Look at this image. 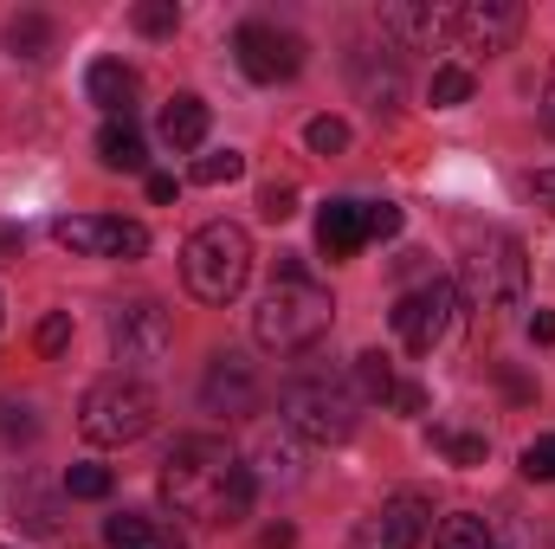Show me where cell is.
Segmentation results:
<instances>
[{"instance_id":"cell-1","label":"cell","mask_w":555,"mask_h":549,"mask_svg":"<svg viewBox=\"0 0 555 549\" xmlns=\"http://www.w3.org/2000/svg\"><path fill=\"white\" fill-rule=\"evenodd\" d=\"M253 465L233 459V446L220 433H181L162 459V498L175 518H194V524H240L253 511Z\"/></svg>"},{"instance_id":"cell-2","label":"cell","mask_w":555,"mask_h":549,"mask_svg":"<svg viewBox=\"0 0 555 549\" xmlns=\"http://www.w3.org/2000/svg\"><path fill=\"white\" fill-rule=\"evenodd\" d=\"M330 317H336L330 284H317V278L304 272V259H284L272 278V291L253 310V336L272 356H297V349H317L330 336Z\"/></svg>"},{"instance_id":"cell-3","label":"cell","mask_w":555,"mask_h":549,"mask_svg":"<svg viewBox=\"0 0 555 549\" xmlns=\"http://www.w3.org/2000/svg\"><path fill=\"white\" fill-rule=\"evenodd\" d=\"M181 278H188V291H194L201 304H233V297L246 291V278H253V240H246V227L207 220V227L181 246Z\"/></svg>"},{"instance_id":"cell-4","label":"cell","mask_w":555,"mask_h":549,"mask_svg":"<svg viewBox=\"0 0 555 549\" xmlns=\"http://www.w3.org/2000/svg\"><path fill=\"white\" fill-rule=\"evenodd\" d=\"M278 420L310 446H343L362 420V395L336 375H291L278 395Z\"/></svg>"},{"instance_id":"cell-5","label":"cell","mask_w":555,"mask_h":549,"mask_svg":"<svg viewBox=\"0 0 555 549\" xmlns=\"http://www.w3.org/2000/svg\"><path fill=\"white\" fill-rule=\"evenodd\" d=\"M524 284H530L524 240H517V233H491V240L465 259V304H472V323H478V330L504 323V310L524 304Z\"/></svg>"},{"instance_id":"cell-6","label":"cell","mask_w":555,"mask_h":549,"mask_svg":"<svg viewBox=\"0 0 555 549\" xmlns=\"http://www.w3.org/2000/svg\"><path fill=\"white\" fill-rule=\"evenodd\" d=\"M149 426H155V395L137 375H104L78 401V433L91 446H137Z\"/></svg>"},{"instance_id":"cell-7","label":"cell","mask_w":555,"mask_h":549,"mask_svg":"<svg viewBox=\"0 0 555 549\" xmlns=\"http://www.w3.org/2000/svg\"><path fill=\"white\" fill-rule=\"evenodd\" d=\"M111 349H117V362H124L130 375L155 369V362L175 349V323H168V310H162L155 297L117 304V310H111Z\"/></svg>"},{"instance_id":"cell-8","label":"cell","mask_w":555,"mask_h":549,"mask_svg":"<svg viewBox=\"0 0 555 549\" xmlns=\"http://www.w3.org/2000/svg\"><path fill=\"white\" fill-rule=\"evenodd\" d=\"M52 240L78 259H142L149 253L142 220H104V214H65V220H52Z\"/></svg>"},{"instance_id":"cell-9","label":"cell","mask_w":555,"mask_h":549,"mask_svg":"<svg viewBox=\"0 0 555 549\" xmlns=\"http://www.w3.org/2000/svg\"><path fill=\"white\" fill-rule=\"evenodd\" d=\"M233 52H240V72H246L253 85H284V78L304 72V39L284 33V26H272V20H246V26L233 33Z\"/></svg>"},{"instance_id":"cell-10","label":"cell","mask_w":555,"mask_h":549,"mask_svg":"<svg viewBox=\"0 0 555 549\" xmlns=\"http://www.w3.org/2000/svg\"><path fill=\"white\" fill-rule=\"evenodd\" d=\"M426 524H433L426 491H388V498H382V505L356 524L349 549H420Z\"/></svg>"},{"instance_id":"cell-11","label":"cell","mask_w":555,"mask_h":549,"mask_svg":"<svg viewBox=\"0 0 555 549\" xmlns=\"http://www.w3.org/2000/svg\"><path fill=\"white\" fill-rule=\"evenodd\" d=\"M452 310H459V291L446 278H426L414 284L401 304H395V336L414 349V356H433V343L452 330Z\"/></svg>"},{"instance_id":"cell-12","label":"cell","mask_w":555,"mask_h":549,"mask_svg":"<svg viewBox=\"0 0 555 549\" xmlns=\"http://www.w3.org/2000/svg\"><path fill=\"white\" fill-rule=\"evenodd\" d=\"M517 33H524L517 0H465V7H452V39L465 52H504Z\"/></svg>"},{"instance_id":"cell-13","label":"cell","mask_w":555,"mask_h":549,"mask_svg":"<svg viewBox=\"0 0 555 549\" xmlns=\"http://www.w3.org/2000/svg\"><path fill=\"white\" fill-rule=\"evenodd\" d=\"M382 33L401 46V52H433L452 39V7H433V0H388L382 7Z\"/></svg>"},{"instance_id":"cell-14","label":"cell","mask_w":555,"mask_h":549,"mask_svg":"<svg viewBox=\"0 0 555 549\" xmlns=\"http://www.w3.org/2000/svg\"><path fill=\"white\" fill-rule=\"evenodd\" d=\"M201 401H207V413H253L259 408V375H253V362L233 356V349H220V356L207 362Z\"/></svg>"},{"instance_id":"cell-15","label":"cell","mask_w":555,"mask_h":549,"mask_svg":"<svg viewBox=\"0 0 555 549\" xmlns=\"http://www.w3.org/2000/svg\"><path fill=\"white\" fill-rule=\"evenodd\" d=\"M362 240H369L362 201H330V207L317 214V246H323L330 259H349V253H362Z\"/></svg>"},{"instance_id":"cell-16","label":"cell","mask_w":555,"mask_h":549,"mask_svg":"<svg viewBox=\"0 0 555 549\" xmlns=\"http://www.w3.org/2000/svg\"><path fill=\"white\" fill-rule=\"evenodd\" d=\"M85 91H91V104H104L111 117H130V104H137V72H130L124 59H98V65L85 72Z\"/></svg>"},{"instance_id":"cell-17","label":"cell","mask_w":555,"mask_h":549,"mask_svg":"<svg viewBox=\"0 0 555 549\" xmlns=\"http://www.w3.org/2000/svg\"><path fill=\"white\" fill-rule=\"evenodd\" d=\"M162 142H168L175 155H188V149L207 142V104H201L194 91H181V98L162 111Z\"/></svg>"},{"instance_id":"cell-18","label":"cell","mask_w":555,"mask_h":549,"mask_svg":"<svg viewBox=\"0 0 555 549\" xmlns=\"http://www.w3.org/2000/svg\"><path fill=\"white\" fill-rule=\"evenodd\" d=\"M98 162H104V168H124V175H137L142 162H149L142 130L130 124V117H111V124L98 130Z\"/></svg>"},{"instance_id":"cell-19","label":"cell","mask_w":555,"mask_h":549,"mask_svg":"<svg viewBox=\"0 0 555 549\" xmlns=\"http://www.w3.org/2000/svg\"><path fill=\"white\" fill-rule=\"evenodd\" d=\"M7 46H13V59H33L39 65L52 52V20L46 13H13L7 20Z\"/></svg>"},{"instance_id":"cell-20","label":"cell","mask_w":555,"mask_h":549,"mask_svg":"<svg viewBox=\"0 0 555 549\" xmlns=\"http://www.w3.org/2000/svg\"><path fill=\"white\" fill-rule=\"evenodd\" d=\"M433 549H504V544H498V531H491L485 518L459 511V518H446V524H439V537H433Z\"/></svg>"},{"instance_id":"cell-21","label":"cell","mask_w":555,"mask_h":549,"mask_svg":"<svg viewBox=\"0 0 555 549\" xmlns=\"http://www.w3.org/2000/svg\"><path fill=\"white\" fill-rule=\"evenodd\" d=\"M395 369H388V356L382 349H369V356H356V395L362 401H395Z\"/></svg>"},{"instance_id":"cell-22","label":"cell","mask_w":555,"mask_h":549,"mask_svg":"<svg viewBox=\"0 0 555 549\" xmlns=\"http://www.w3.org/2000/svg\"><path fill=\"white\" fill-rule=\"evenodd\" d=\"M426 98H433V111H452V104H465V98H472V72H465V65H433V85H426Z\"/></svg>"},{"instance_id":"cell-23","label":"cell","mask_w":555,"mask_h":549,"mask_svg":"<svg viewBox=\"0 0 555 549\" xmlns=\"http://www.w3.org/2000/svg\"><path fill=\"white\" fill-rule=\"evenodd\" d=\"M240 175H246V155L240 149H214V155L194 162V181L201 188H220V181H240Z\"/></svg>"},{"instance_id":"cell-24","label":"cell","mask_w":555,"mask_h":549,"mask_svg":"<svg viewBox=\"0 0 555 549\" xmlns=\"http://www.w3.org/2000/svg\"><path fill=\"white\" fill-rule=\"evenodd\" d=\"M433 446H439L452 465H478V459H485V433H452V426H433Z\"/></svg>"},{"instance_id":"cell-25","label":"cell","mask_w":555,"mask_h":549,"mask_svg":"<svg viewBox=\"0 0 555 549\" xmlns=\"http://www.w3.org/2000/svg\"><path fill=\"white\" fill-rule=\"evenodd\" d=\"M111 485H117V478H111L104 465H72V472H65V498H85V505L111 498Z\"/></svg>"},{"instance_id":"cell-26","label":"cell","mask_w":555,"mask_h":549,"mask_svg":"<svg viewBox=\"0 0 555 549\" xmlns=\"http://www.w3.org/2000/svg\"><path fill=\"white\" fill-rule=\"evenodd\" d=\"M181 26V7L175 0H142L137 7V33H149V39H168Z\"/></svg>"},{"instance_id":"cell-27","label":"cell","mask_w":555,"mask_h":549,"mask_svg":"<svg viewBox=\"0 0 555 549\" xmlns=\"http://www.w3.org/2000/svg\"><path fill=\"white\" fill-rule=\"evenodd\" d=\"M304 142H310L317 155H343V149H349V124H343V117H310Z\"/></svg>"},{"instance_id":"cell-28","label":"cell","mask_w":555,"mask_h":549,"mask_svg":"<svg viewBox=\"0 0 555 549\" xmlns=\"http://www.w3.org/2000/svg\"><path fill=\"white\" fill-rule=\"evenodd\" d=\"M33 343H39V356H65V343H72V310H52V317L33 330Z\"/></svg>"},{"instance_id":"cell-29","label":"cell","mask_w":555,"mask_h":549,"mask_svg":"<svg viewBox=\"0 0 555 549\" xmlns=\"http://www.w3.org/2000/svg\"><path fill=\"white\" fill-rule=\"evenodd\" d=\"M362 220H369V240H395L401 233V207L395 201H362Z\"/></svg>"},{"instance_id":"cell-30","label":"cell","mask_w":555,"mask_h":549,"mask_svg":"<svg viewBox=\"0 0 555 549\" xmlns=\"http://www.w3.org/2000/svg\"><path fill=\"white\" fill-rule=\"evenodd\" d=\"M259 214H266V220H291V214H297V188H291V181H266V188H259Z\"/></svg>"},{"instance_id":"cell-31","label":"cell","mask_w":555,"mask_h":549,"mask_svg":"<svg viewBox=\"0 0 555 549\" xmlns=\"http://www.w3.org/2000/svg\"><path fill=\"white\" fill-rule=\"evenodd\" d=\"M524 472H530V478H543V485H555V433H543V439H530V446H524Z\"/></svg>"},{"instance_id":"cell-32","label":"cell","mask_w":555,"mask_h":549,"mask_svg":"<svg viewBox=\"0 0 555 549\" xmlns=\"http://www.w3.org/2000/svg\"><path fill=\"white\" fill-rule=\"evenodd\" d=\"M26 531H39V537H52V531H59V518H52V498H39L33 485H26Z\"/></svg>"},{"instance_id":"cell-33","label":"cell","mask_w":555,"mask_h":549,"mask_svg":"<svg viewBox=\"0 0 555 549\" xmlns=\"http://www.w3.org/2000/svg\"><path fill=\"white\" fill-rule=\"evenodd\" d=\"M530 336L537 343H555V310H530Z\"/></svg>"},{"instance_id":"cell-34","label":"cell","mask_w":555,"mask_h":549,"mask_svg":"<svg viewBox=\"0 0 555 549\" xmlns=\"http://www.w3.org/2000/svg\"><path fill=\"white\" fill-rule=\"evenodd\" d=\"M395 408H401V413H420V408H426V395L408 382V388H395Z\"/></svg>"},{"instance_id":"cell-35","label":"cell","mask_w":555,"mask_h":549,"mask_svg":"<svg viewBox=\"0 0 555 549\" xmlns=\"http://www.w3.org/2000/svg\"><path fill=\"white\" fill-rule=\"evenodd\" d=\"M543 124H550V137H555V65H550V78H543Z\"/></svg>"},{"instance_id":"cell-36","label":"cell","mask_w":555,"mask_h":549,"mask_svg":"<svg viewBox=\"0 0 555 549\" xmlns=\"http://www.w3.org/2000/svg\"><path fill=\"white\" fill-rule=\"evenodd\" d=\"M149 201H175V175H149Z\"/></svg>"},{"instance_id":"cell-37","label":"cell","mask_w":555,"mask_h":549,"mask_svg":"<svg viewBox=\"0 0 555 549\" xmlns=\"http://www.w3.org/2000/svg\"><path fill=\"white\" fill-rule=\"evenodd\" d=\"M266 549H291V524H278V531H266Z\"/></svg>"},{"instance_id":"cell-38","label":"cell","mask_w":555,"mask_h":549,"mask_svg":"<svg viewBox=\"0 0 555 549\" xmlns=\"http://www.w3.org/2000/svg\"><path fill=\"white\" fill-rule=\"evenodd\" d=\"M537 194H543V201H555V175H537Z\"/></svg>"}]
</instances>
